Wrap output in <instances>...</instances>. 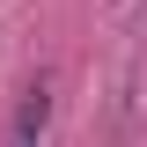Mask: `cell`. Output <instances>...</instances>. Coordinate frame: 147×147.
<instances>
[{
  "label": "cell",
  "instance_id": "cell-1",
  "mask_svg": "<svg viewBox=\"0 0 147 147\" xmlns=\"http://www.w3.org/2000/svg\"><path fill=\"white\" fill-rule=\"evenodd\" d=\"M44 125H52V81L37 74L30 88H22L15 118H7V147H44Z\"/></svg>",
  "mask_w": 147,
  "mask_h": 147
}]
</instances>
